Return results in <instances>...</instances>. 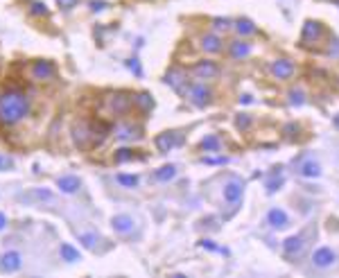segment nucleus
Wrapping results in <instances>:
<instances>
[{
  "label": "nucleus",
  "instance_id": "obj_1",
  "mask_svg": "<svg viewBox=\"0 0 339 278\" xmlns=\"http://www.w3.org/2000/svg\"><path fill=\"white\" fill-rule=\"evenodd\" d=\"M27 113V100L23 93L18 91H7L0 97V123L5 125H16L23 120Z\"/></svg>",
  "mask_w": 339,
  "mask_h": 278
},
{
  "label": "nucleus",
  "instance_id": "obj_2",
  "mask_svg": "<svg viewBox=\"0 0 339 278\" xmlns=\"http://www.w3.org/2000/svg\"><path fill=\"white\" fill-rule=\"evenodd\" d=\"M188 97H190V102H192L195 106H199V109H203V106H208V104L213 102L210 89H206V86H201V84L190 86V91H188Z\"/></svg>",
  "mask_w": 339,
  "mask_h": 278
},
{
  "label": "nucleus",
  "instance_id": "obj_3",
  "mask_svg": "<svg viewBox=\"0 0 339 278\" xmlns=\"http://www.w3.org/2000/svg\"><path fill=\"white\" fill-rule=\"evenodd\" d=\"M192 72H195V77H199V80H213V77L220 75V66H217L215 61H197Z\"/></svg>",
  "mask_w": 339,
  "mask_h": 278
},
{
  "label": "nucleus",
  "instance_id": "obj_4",
  "mask_svg": "<svg viewBox=\"0 0 339 278\" xmlns=\"http://www.w3.org/2000/svg\"><path fill=\"white\" fill-rule=\"evenodd\" d=\"M181 134H177V131H172V134H161L156 138V147H158V152H169V149H174L177 145H181Z\"/></svg>",
  "mask_w": 339,
  "mask_h": 278
},
{
  "label": "nucleus",
  "instance_id": "obj_5",
  "mask_svg": "<svg viewBox=\"0 0 339 278\" xmlns=\"http://www.w3.org/2000/svg\"><path fill=\"white\" fill-rule=\"evenodd\" d=\"M335 251L332 249H328V247H321V249H317L314 251V256H312V262L317 267H330L332 262H335Z\"/></svg>",
  "mask_w": 339,
  "mask_h": 278
},
{
  "label": "nucleus",
  "instance_id": "obj_6",
  "mask_svg": "<svg viewBox=\"0 0 339 278\" xmlns=\"http://www.w3.org/2000/svg\"><path fill=\"white\" fill-rule=\"evenodd\" d=\"M271 72H274L278 80H287V77L294 75V63L289 59H278V61H274V66H271Z\"/></svg>",
  "mask_w": 339,
  "mask_h": 278
},
{
  "label": "nucleus",
  "instance_id": "obj_7",
  "mask_svg": "<svg viewBox=\"0 0 339 278\" xmlns=\"http://www.w3.org/2000/svg\"><path fill=\"white\" fill-rule=\"evenodd\" d=\"M242 188H244V185L240 181H229L224 185V199L229 204H237L242 199Z\"/></svg>",
  "mask_w": 339,
  "mask_h": 278
},
{
  "label": "nucleus",
  "instance_id": "obj_8",
  "mask_svg": "<svg viewBox=\"0 0 339 278\" xmlns=\"http://www.w3.org/2000/svg\"><path fill=\"white\" fill-rule=\"evenodd\" d=\"M0 265H3V269H5V271H18V269H21V265H23L21 253H16V251L5 253L3 260H0Z\"/></svg>",
  "mask_w": 339,
  "mask_h": 278
},
{
  "label": "nucleus",
  "instance_id": "obj_9",
  "mask_svg": "<svg viewBox=\"0 0 339 278\" xmlns=\"http://www.w3.org/2000/svg\"><path fill=\"white\" fill-rule=\"evenodd\" d=\"M283 249H285L287 256H299V253H303L305 242H303L301 235H292V237H287V240L283 242Z\"/></svg>",
  "mask_w": 339,
  "mask_h": 278
},
{
  "label": "nucleus",
  "instance_id": "obj_10",
  "mask_svg": "<svg viewBox=\"0 0 339 278\" xmlns=\"http://www.w3.org/2000/svg\"><path fill=\"white\" fill-rule=\"evenodd\" d=\"M321 34H323V27L319 25L317 21H308L303 25V41L305 43H308V41H319Z\"/></svg>",
  "mask_w": 339,
  "mask_h": 278
},
{
  "label": "nucleus",
  "instance_id": "obj_11",
  "mask_svg": "<svg viewBox=\"0 0 339 278\" xmlns=\"http://www.w3.org/2000/svg\"><path fill=\"white\" fill-rule=\"evenodd\" d=\"M299 174H301V177H305V179H317L319 174H321V168H319L317 161L308 158V161H303V163H301V168H299Z\"/></svg>",
  "mask_w": 339,
  "mask_h": 278
},
{
  "label": "nucleus",
  "instance_id": "obj_12",
  "mask_svg": "<svg viewBox=\"0 0 339 278\" xmlns=\"http://www.w3.org/2000/svg\"><path fill=\"white\" fill-rule=\"evenodd\" d=\"M32 72H34L36 80H48V77L55 75V66H52L50 61H36L34 68H32Z\"/></svg>",
  "mask_w": 339,
  "mask_h": 278
},
{
  "label": "nucleus",
  "instance_id": "obj_13",
  "mask_svg": "<svg viewBox=\"0 0 339 278\" xmlns=\"http://www.w3.org/2000/svg\"><path fill=\"white\" fill-rule=\"evenodd\" d=\"M129 106H132V97L124 95V93H118V95H113V100H111V109H113L115 113H124Z\"/></svg>",
  "mask_w": 339,
  "mask_h": 278
},
{
  "label": "nucleus",
  "instance_id": "obj_14",
  "mask_svg": "<svg viewBox=\"0 0 339 278\" xmlns=\"http://www.w3.org/2000/svg\"><path fill=\"white\" fill-rule=\"evenodd\" d=\"M57 185L61 188V192L72 194V192H77V190H79V185H81V183H79V179H77V177H70V174H68V177H59Z\"/></svg>",
  "mask_w": 339,
  "mask_h": 278
},
{
  "label": "nucleus",
  "instance_id": "obj_15",
  "mask_svg": "<svg viewBox=\"0 0 339 278\" xmlns=\"http://www.w3.org/2000/svg\"><path fill=\"white\" fill-rule=\"evenodd\" d=\"M267 222L274 228H283V226H287V215H285V211H280V208H271L269 215H267Z\"/></svg>",
  "mask_w": 339,
  "mask_h": 278
},
{
  "label": "nucleus",
  "instance_id": "obj_16",
  "mask_svg": "<svg viewBox=\"0 0 339 278\" xmlns=\"http://www.w3.org/2000/svg\"><path fill=\"white\" fill-rule=\"evenodd\" d=\"M111 224H113V228L118 233H129L134 228V219L129 215H115L113 219H111Z\"/></svg>",
  "mask_w": 339,
  "mask_h": 278
},
{
  "label": "nucleus",
  "instance_id": "obj_17",
  "mask_svg": "<svg viewBox=\"0 0 339 278\" xmlns=\"http://www.w3.org/2000/svg\"><path fill=\"white\" fill-rule=\"evenodd\" d=\"M201 48L206 52H220L222 50V38L215 36V34H206V36L201 38Z\"/></svg>",
  "mask_w": 339,
  "mask_h": 278
},
{
  "label": "nucleus",
  "instance_id": "obj_18",
  "mask_svg": "<svg viewBox=\"0 0 339 278\" xmlns=\"http://www.w3.org/2000/svg\"><path fill=\"white\" fill-rule=\"evenodd\" d=\"M115 136H118L120 140H132V138H138V129L132 125H120L118 129H115Z\"/></svg>",
  "mask_w": 339,
  "mask_h": 278
},
{
  "label": "nucleus",
  "instance_id": "obj_19",
  "mask_svg": "<svg viewBox=\"0 0 339 278\" xmlns=\"http://www.w3.org/2000/svg\"><path fill=\"white\" fill-rule=\"evenodd\" d=\"M174 177H177V168H174V165H163L161 170L154 172V179H156V181H172Z\"/></svg>",
  "mask_w": 339,
  "mask_h": 278
},
{
  "label": "nucleus",
  "instance_id": "obj_20",
  "mask_svg": "<svg viewBox=\"0 0 339 278\" xmlns=\"http://www.w3.org/2000/svg\"><path fill=\"white\" fill-rule=\"evenodd\" d=\"M201 147L206 149V152H217V149L222 147V140H220V136H215V134L206 136V138L201 140Z\"/></svg>",
  "mask_w": 339,
  "mask_h": 278
},
{
  "label": "nucleus",
  "instance_id": "obj_21",
  "mask_svg": "<svg viewBox=\"0 0 339 278\" xmlns=\"http://www.w3.org/2000/svg\"><path fill=\"white\" fill-rule=\"evenodd\" d=\"M251 52V46L244 41H235L233 46H231V55L235 57V59H242V57H246Z\"/></svg>",
  "mask_w": 339,
  "mask_h": 278
},
{
  "label": "nucleus",
  "instance_id": "obj_22",
  "mask_svg": "<svg viewBox=\"0 0 339 278\" xmlns=\"http://www.w3.org/2000/svg\"><path fill=\"white\" fill-rule=\"evenodd\" d=\"M235 30L242 34V36H249V34H256V25L249 21V18H240L235 23Z\"/></svg>",
  "mask_w": 339,
  "mask_h": 278
},
{
  "label": "nucleus",
  "instance_id": "obj_23",
  "mask_svg": "<svg viewBox=\"0 0 339 278\" xmlns=\"http://www.w3.org/2000/svg\"><path fill=\"white\" fill-rule=\"evenodd\" d=\"M61 258H64L66 262H77L79 260V251L72 245H61Z\"/></svg>",
  "mask_w": 339,
  "mask_h": 278
},
{
  "label": "nucleus",
  "instance_id": "obj_24",
  "mask_svg": "<svg viewBox=\"0 0 339 278\" xmlns=\"http://www.w3.org/2000/svg\"><path fill=\"white\" fill-rule=\"evenodd\" d=\"M134 102H136V106H138V109H143V111H149L154 106L152 95H147V93H140V95H136Z\"/></svg>",
  "mask_w": 339,
  "mask_h": 278
},
{
  "label": "nucleus",
  "instance_id": "obj_25",
  "mask_svg": "<svg viewBox=\"0 0 339 278\" xmlns=\"http://www.w3.org/2000/svg\"><path fill=\"white\" fill-rule=\"evenodd\" d=\"M72 136H75V143L77 145H81V147H84L86 145V140H89V129H86L84 125H79V127H75V129H72Z\"/></svg>",
  "mask_w": 339,
  "mask_h": 278
},
{
  "label": "nucleus",
  "instance_id": "obj_26",
  "mask_svg": "<svg viewBox=\"0 0 339 278\" xmlns=\"http://www.w3.org/2000/svg\"><path fill=\"white\" fill-rule=\"evenodd\" d=\"M165 82L172 89H181V84H183V72H179V70H169L167 72V77H165Z\"/></svg>",
  "mask_w": 339,
  "mask_h": 278
},
{
  "label": "nucleus",
  "instance_id": "obj_27",
  "mask_svg": "<svg viewBox=\"0 0 339 278\" xmlns=\"http://www.w3.org/2000/svg\"><path fill=\"white\" fill-rule=\"evenodd\" d=\"M23 199H38V202H43V199H52V192L50 190H32V192L23 194Z\"/></svg>",
  "mask_w": 339,
  "mask_h": 278
},
{
  "label": "nucleus",
  "instance_id": "obj_28",
  "mask_svg": "<svg viewBox=\"0 0 339 278\" xmlns=\"http://www.w3.org/2000/svg\"><path fill=\"white\" fill-rule=\"evenodd\" d=\"M79 242H81V245H84L86 249H95L98 235H95V233H81V235H79Z\"/></svg>",
  "mask_w": 339,
  "mask_h": 278
},
{
  "label": "nucleus",
  "instance_id": "obj_29",
  "mask_svg": "<svg viewBox=\"0 0 339 278\" xmlns=\"http://www.w3.org/2000/svg\"><path fill=\"white\" fill-rule=\"evenodd\" d=\"M118 181L124 185V188H134L138 185V177L136 174H118Z\"/></svg>",
  "mask_w": 339,
  "mask_h": 278
},
{
  "label": "nucleus",
  "instance_id": "obj_30",
  "mask_svg": "<svg viewBox=\"0 0 339 278\" xmlns=\"http://www.w3.org/2000/svg\"><path fill=\"white\" fill-rule=\"evenodd\" d=\"M132 158H134L132 149H118V152H115V161H118V163H127V161H132Z\"/></svg>",
  "mask_w": 339,
  "mask_h": 278
},
{
  "label": "nucleus",
  "instance_id": "obj_31",
  "mask_svg": "<svg viewBox=\"0 0 339 278\" xmlns=\"http://www.w3.org/2000/svg\"><path fill=\"white\" fill-rule=\"evenodd\" d=\"M280 185H283V177H278V174H276L271 181H267V192L274 194L276 190H280Z\"/></svg>",
  "mask_w": 339,
  "mask_h": 278
},
{
  "label": "nucleus",
  "instance_id": "obj_32",
  "mask_svg": "<svg viewBox=\"0 0 339 278\" xmlns=\"http://www.w3.org/2000/svg\"><path fill=\"white\" fill-rule=\"evenodd\" d=\"M30 12L34 14V16H46L48 14V7L43 3H32L30 5Z\"/></svg>",
  "mask_w": 339,
  "mask_h": 278
},
{
  "label": "nucleus",
  "instance_id": "obj_33",
  "mask_svg": "<svg viewBox=\"0 0 339 278\" xmlns=\"http://www.w3.org/2000/svg\"><path fill=\"white\" fill-rule=\"evenodd\" d=\"M235 127H237V129H249V127H251V118H249V115H244V113L237 115V118H235Z\"/></svg>",
  "mask_w": 339,
  "mask_h": 278
},
{
  "label": "nucleus",
  "instance_id": "obj_34",
  "mask_svg": "<svg viewBox=\"0 0 339 278\" xmlns=\"http://www.w3.org/2000/svg\"><path fill=\"white\" fill-rule=\"evenodd\" d=\"M289 102L296 104V106H301L303 104V93L301 91H289Z\"/></svg>",
  "mask_w": 339,
  "mask_h": 278
},
{
  "label": "nucleus",
  "instance_id": "obj_35",
  "mask_svg": "<svg viewBox=\"0 0 339 278\" xmlns=\"http://www.w3.org/2000/svg\"><path fill=\"white\" fill-rule=\"evenodd\" d=\"M213 25H215V30H229L231 23L226 21V18H215V21H213Z\"/></svg>",
  "mask_w": 339,
  "mask_h": 278
},
{
  "label": "nucleus",
  "instance_id": "obj_36",
  "mask_svg": "<svg viewBox=\"0 0 339 278\" xmlns=\"http://www.w3.org/2000/svg\"><path fill=\"white\" fill-rule=\"evenodd\" d=\"M203 163H208V165H222V163H229V158H226V156H217V158H203Z\"/></svg>",
  "mask_w": 339,
  "mask_h": 278
},
{
  "label": "nucleus",
  "instance_id": "obj_37",
  "mask_svg": "<svg viewBox=\"0 0 339 278\" xmlns=\"http://www.w3.org/2000/svg\"><path fill=\"white\" fill-rule=\"evenodd\" d=\"M57 3H59L61 9H72L77 3H79V0H57Z\"/></svg>",
  "mask_w": 339,
  "mask_h": 278
},
{
  "label": "nucleus",
  "instance_id": "obj_38",
  "mask_svg": "<svg viewBox=\"0 0 339 278\" xmlns=\"http://www.w3.org/2000/svg\"><path fill=\"white\" fill-rule=\"evenodd\" d=\"M127 66L132 68V70L136 72V75H140V66H138V59H129V61H127Z\"/></svg>",
  "mask_w": 339,
  "mask_h": 278
},
{
  "label": "nucleus",
  "instance_id": "obj_39",
  "mask_svg": "<svg viewBox=\"0 0 339 278\" xmlns=\"http://www.w3.org/2000/svg\"><path fill=\"white\" fill-rule=\"evenodd\" d=\"M104 7H106V3H102V0H95V3H91V9H93V12H102Z\"/></svg>",
  "mask_w": 339,
  "mask_h": 278
},
{
  "label": "nucleus",
  "instance_id": "obj_40",
  "mask_svg": "<svg viewBox=\"0 0 339 278\" xmlns=\"http://www.w3.org/2000/svg\"><path fill=\"white\" fill-rule=\"evenodd\" d=\"M201 247H203V249H210V251H215V245H213V242H208V240H203Z\"/></svg>",
  "mask_w": 339,
  "mask_h": 278
},
{
  "label": "nucleus",
  "instance_id": "obj_41",
  "mask_svg": "<svg viewBox=\"0 0 339 278\" xmlns=\"http://www.w3.org/2000/svg\"><path fill=\"white\" fill-rule=\"evenodd\" d=\"M5 226H7V217H5V215H3V213H0V231H3V228H5Z\"/></svg>",
  "mask_w": 339,
  "mask_h": 278
},
{
  "label": "nucleus",
  "instance_id": "obj_42",
  "mask_svg": "<svg viewBox=\"0 0 339 278\" xmlns=\"http://www.w3.org/2000/svg\"><path fill=\"white\" fill-rule=\"evenodd\" d=\"M249 102H251L249 95H242V97H240V104H249Z\"/></svg>",
  "mask_w": 339,
  "mask_h": 278
},
{
  "label": "nucleus",
  "instance_id": "obj_43",
  "mask_svg": "<svg viewBox=\"0 0 339 278\" xmlns=\"http://www.w3.org/2000/svg\"><path fill=\"white\" fill-rule=\"evenodd\" d=\"M3 165H9V163H7V161H5V158H0V168H3Z\"/></svg>",
  "mask_w": 339,
  "mask_h": 278
},
{
  "label": "nucleus",
  "instance_id": "obj_44",
  "mask_svg": "<svg viewBox=\"0 0 339 278\" xmlns=\"http://www.w3.org/2000/svg\"><path fill=\"white\" fill-rule=\"evenodd\" d=\"M337 125H339V118H337Z\"/></svg>",
  "mask_w": 339,
  "mask_h": 278
}]
</instances>
